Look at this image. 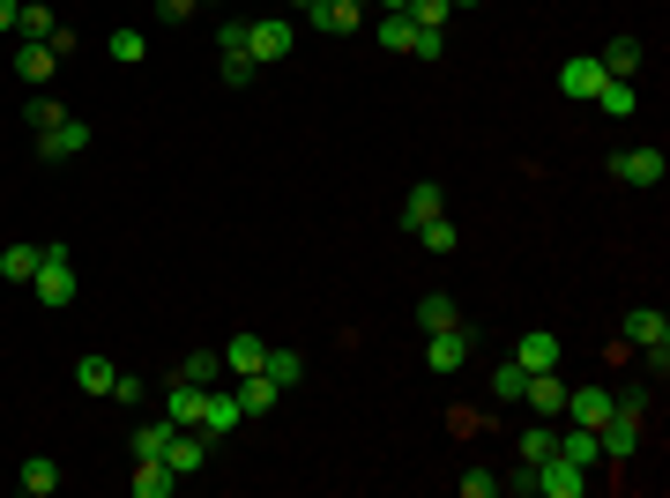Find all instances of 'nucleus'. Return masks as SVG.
Returning a JSON list of instances; mask_svg holds the SVG:
<instances>
[{
  "mask_svg": "<svg viewBox=\"0 0 670 498\" xmlns=\"http://www.w3.org/2000/svg\"><path fill=\"white\" fill-rule=\"evenodd\" d=\"M626 349H641L648 365H656V379L670 373V321L656 305H633V313H626Z\"/></svg>",
  "mask_w": 670,
  "mask_h": 498,
  "instance_id": "f257e3e1",
  "label": "nucleus"
},
{
  "mask_svg": "<svg viewBox=\"0 0 670 498\" xmlns=\"http://www.w3.org/2000/svg\"><path fill=\"white\" fill-rule=\"evenodd\" d=\"M253 68H261L253 52H223V68H217V75L231 82V90H247V82H253Z\"/></svg>",
  "mask_w": 670,
  "mask_h": 498,
  "instance_id": "c9c22d12",
  "label": "nucleus"
},
{
  "mask_svg": "<svg viewBox=\"0 0 670 498\" xmlns=\"http://www.w3.org/2000/svg\"><path fill=\"white\" fill-rule=\"evenodd\" d=\"M454 321H462V305L447 298V291H424V298H418V327H424V335H432V327H454Z\"/></svg>",
  "mask_w": 670,
  "mask_h": 498,
  "instance_id": "a878e982",
  "label": "nucleus"
},
{
  "mask_svg": "<svg viewBox=\"0 0 670 498\" xmlns=\"http://www.w3.org/2000/svg\"><path fill=\"white\" fill-rule=\"evenodd\" d=\"M521 387H529V373H521L514 357H507V365L492 373V402H521Z\"/></svg>",
  "mask_w": 670,
  "mask_h": 498,
  "instance_id": "f704fd0d",
  "label": "nucleus"
},
{
  "mask_svg": "<svg viewBox=\"0 0 670 498\" xmlns=\"http://www.w3.org/2000/svg\"><path fill=\"white\" fill-rule=\"evenodd\" d=\"M410 238H418L424 253H454V246H462V231H454V216H432V224H424V231H410Z\"/></svg>",
  "mask_w": 670,
  "mask_h": 498,
  "instance_id": "cd10ccee",
  "label": "nucleus"
},
{
  "mask_svg": "<svg viewBox=\"0 0 670 498\" xmlns=\"http://www.w3.org/2000/svg\"><path fill=\"white\" fill-rule=\"evenodd\" d=\"M127 484H134V498H172L179 491V476L164 469V461H134V476H127Z\"/></svg>",
  "mask_w": 670,
  "mask_h": 498,
  "instance_id": "4be33fe9",
  "label": "nucleus"
},
{
  "mask_svg": "<svg viewBox=\"0 0 670 498\" xmlns=\"http://www.w3.org/2000/svg\"><path fill=\"white\" fill-rule=\"evenodd\" d=\"M112 402H120V409H134V402H142V379L120 373V379H112Z\"/></svg>",
  "mask_w": 670,
  "mask_h": 498,
  "instance_id": "37998d69",
  "label": "nucleus"
},
{
  "mask_svg": "<svg viewBox=\"0 0 670 498\" xmlns=\"http://www.w3.org/2000/svg\"><path fill=\"white\" fill-rule=\"evenodd\" d=\"M454 8H477V0H454Z\"/></svg>",
  "mask_w": 670,
  "mask_h": 498,
  "instance_id": "49530a36",
  "label": "nucleus"
},
{
  "mask_svg": "<svg viewBox=\"0 0 670 498\" xmlns=\"http://www.w3.org/2000/svg\"><path fill=\"white\" fill-rule=\"evenodd\" d=\"M596 112H611V120H633V82H603V90H596Z\"/></svg>",
  "mask_w": 670,
  "mask_h": 498,
  "instance_id": "c85d7f7f",
  "label": "nucleus"
},
{
  "mask_svg": "<svg viewBox=\"0 0 670 498\" xmlns=\"http://www.w3.org/2000/svg\"><path fill=\"white\" fill-rule=\"evenodd\" d=\"M432 216H447V194H440V179H418V186L402 194V231H424Z\"/></svg>",
  "mask_w": 670,
  "mask_h": 498,
  "instance_id": "9b49d317",
  "label": "nucleus"
},
{
  "mask_svg": "<svg viewBox=\"0 0 670 498\" xmlns=\"http://www.w3.org/2000/svg\"><path fill=\"white\" fill-rule=\"evenodd\" d=\"M23 120H30V126H60V120H68V112H60V104H52V98H30V112H23Z\"/></svg>",
  "mask_w": 670,
  "mask_h": 498,
  "instance_id": "79ce46f5",
  "label": "nucleus"
},
{
  "mask_svg": "<svg viewBox=\"0 0 670 498\" xmlns=\"http://www.w3.org/2000/svg\"><path fill=\"white\" fill-rule=\"evenodd\" d=\"M16 484H23L30 498H52L60 491V461H52V454H30L23 469H16Z\"/></svg>",
  "mask_w": 670,
  "mask_h": 498,
  "instance_id": "aec40b11",
  "label": "nucleus"
},
{
  "mask_svg": "<svg viewBox=\"0 0 670 498\" xmlns=\"http://www.w3.org/2000/svg\"><path fill=\"white\" fill-rule=\"evenodd\" d=\"M38 253L46 246H8L0 253V275H8V283H30V275H38Z\"/></svg>",
  "mask_w": 670,
  "mask_h": 498,
  "instance_id": "7c9ffc66",
  "label": "nucleus"
},
{
  "mask_svg": "<svg viewBox=\"0 0 670 498\" xmlns=\"http://www.w3.org/2000/svg\"><path fill=\"white\" fill-rule=\"evenodd\" d=\"M551 454H559V431L551 424H529L521 431V461H551Z\"/></svg>",
  "mask_w": 670,
  "mask_h": 498,
  "instance_id": "2f4dec72",
  "label": "nucleus"
},
{
  "mask_svg": "<svg viewBox=\"0 0 670 498\" xmlns=\"http://www.w3.org/2000/svg\"><path fill=\"white\" fill-rule=\"evenodd\" d=\"M261 379H269L276 395H291L298 379H306V357H298V349H269V357H261Z\"/></svg>",
  "mask_w": 670,
  "mask_h": 498,
  "instance_id": "a211bd4d",
  "label": "nucleus"
},
{
  "mask_svg": "<svg viewBox=\"0 0 670 498\" xmlns=\"http://www.w3.org/2000/svg\"><path fill=\"white\" fill-rule=\"evenodd\" d=\"M172 417H157V424H134V461H164V447H172Z\"/></svg>",
  "mask_w": 670,
  "mask_h": 498,
  "instance_id": "b1692460",
  "label": "nucleus"
},
{
  "mask_svg": "<svg viewBox=\"0 0 670 498\" xmlns=\"http://www.w3.org/2000/svg\"><path fill=\"white\" fill-rule=\"evenodd\" d=\"M454 491H462V498H492L499 476H492V469H470V476H454Z\"/></svg>",
  "mask_w": 670,
  "mask_h": 498,
  "instance_id": "4c0bfd02",
  "label": "nucleus"
},
{
  "mask_svg": "<svg viewBox=\"0 0 670 498\" xmlns=\"http://www.w3.org/2000/svg\"><path fill=\"white\" fill-rule=\"evenodd\" d=\"M231 395H239V409H247V417H261V409H276V402H283V395H276V387H269L261 373H247L239 387H231Z\"/></svg>",
  "mask_w": 670,
  "mask_h": 498,
  "instance_id": "bb28decb",
  "label": "nucleus"
},
{
  "mask_svg": "<svg viewBox=\"0 0 670 498\" xmlns=\"http://www.w3.org/2000/svg\"><path fill=\"white\" fill-rule=\"evenodd\" d=\"M201 395H209V387H194V379H172V395H164V417H172L179 431H187V424H201Z\"/></svg>",
  "mask_w": 670,
  "mask_h": 498,
  "instance_id": "412c9836",
  "label": "nucleus"
},
{
  "mask_svg": "<svg viewBox=\"0 0 670 498\" xmlns=\"http://www.w3.org/2000/svg\"><path fill=\"white\" fill-rule=\"evenodd\" d=\"M247 52L253 60H291V16H261V23H247Z\"/></svg>",
  "mask_w": 670,
  "mask_h": 498,
  "instance_id": "6e6552de",
  "label": "nucleus"
},
{
  "mask_svg": "<svg viewBox=\"0 0 670 498\" xmlns=\"http://www.w3.org/2000/svg\"><path fill=\"white\" fill-rule=\"evenodd\" d=\"M499 491H521V498H537V461H521L514 476H499Z\"/></svg>",
  "mask_w": 670,
  "mask_h": 498,
  "instance_id": "ea45409f",
  "label": "nucleus"
},
{
  "mask_svg": "<svg viewBox=\"0 0 670 498\" xmlns=\"http://www.w3.org/2000/svg\"><path fill=\"white\" fill-rule=\"evenodd\" d=\"M239 417H247V409H239V395H231V387H209V395H201V424L194 431H209V439H223V431H239Z\"/></svg>",
  "mask_w": 670,
  "mask_h": 498,
  "instance_id": "423d86ee",
  "label": "nucleus"
},
{
  "mask_svg": "<svg viewBox=\"0 0 670 498\" xmlns=\"http://www.w3.org/2000/svg\"><path fill=\"white\" fill-rule=\"evenodd\" d=\"M291 8H313V0H291Z\"/></svg>",
  "mask_w": 670,
  "mask_h": 498,
  "instance_id": "de8ad7c7",
  "label": "nucleus"
},
{
  "mask_svg": "<svg viewBox=\"0 0 670 498\" xmlns=\"http://www.w3.org/2000/svg\"><path fill=\"white\" fill-rule=\"evenodd\" d=\"M112 379H120L112 357H74V387H82V395H112Z\"/></svg>",
  "mask_w": 670,
  "mask_h": 498,
  "instance_id": "5701e85b",
  "label": "nucleus"
},
{
  "mask_svg": "<svg viewBox=\"0 0 670 498\" xmlns=\"http://www.w3.org/2000/svg\"><path fill=\"white\" fill-rule=\"evenodd\" d=\"M581 491H589V469H573L567 454L537 461V498H581Z\"/></svg>",
  "mask_w": 670,
  "mask_h": 498,
  "instance_id": "39448f33",
  "label": "nucleus"
},
{
  "mask_svg": "<svg viewBox=\"0 0 670 498\" xmlns=\"http://www.w3.org/2000/svg\"><path fill=\"white\" fill-rule=\"evenodd\" d=\"M603 82H611V75H603V60H596V52H589V60H559V98L596 104V90H603Z\"/></svg>",
  "mask_w": 670,
  "mask_h": 498,
  "instance_id": "20e7f679",
  "label": "nucleus"
},
{
  "mask_svg": "<svg viewBox=\"0 0 670 498\" xmlns=\"http://www.w3.org/2000/svg\"><path fill=\"white\" fill-rule=\"evenodd\" d=\"M52 68H60V52H52L46 38H23V45H16V75H23L30 90H46V82H52Z\"/></svg>",
  "mask_w": 670,
  "mask_h": 498,
  "instance_id": "ddd939ff",
  "label": "nucleus"
},
{
  "mask_svg": "<svg viewBox=\"0 0 670 498\" xmlns=\"http://www.w3.org/2000/svg\"><path fill=\"white\" fill-rule=\"evenodd\" d=\"M16 16H23V8H16V0H0V30H16Z\"/></svg>",
  "mask_w": 670,
  "mask_h": 498,
  "instance_id": "c03bdc74",
  "label": "nucleus"
},
{
  "mask_svg": "<svg viewBox=\"0 0 670 498\" xmlns=\"http://www.w3.org/2000/svg\"><path fill=\"white\" fill-rule=\"evenodd\" d=\"M16 30H23V38H52V30H60V16H52V8H23V16H16Z\"/></svg>",
  "mask_w": 670,
  "mask_h": 498,
  "instance_id": "e433bc0d",
  "label": "nucleus"
},
{
  "mask_svg": "<svg viewBox=\"0 0 670 498\" xmlns=\"http://www.w3.org/2000/svg\"><path fill=\"white\" fill-rule=\"evenodd\" d=\"M179 379H194V387H217V379H223V349H187V357H179Z\"/></svg>",
  "mask_w": 670,
  "mask_h": 498,
  "instance_id": "393cba45",
  "label": "nucleus"
},
{
  "mask_svg": "<svg viewBox=\"0 0 670 498\" xmlns=\"http://www.w3.org/2000/svg\"><path fill=\"white\" fill-rule=\"evenodd\" d=\"M611 179H626V186H656V179H663V150H619L611 156Z\"/></svg>",
  "mask_w": 670,
  "mask_h": 498,
  "instance_id": "4468645a",
  "label": "nucleus"
},
{
  "mask_svg": "<svg viewBox=\"0 0 670 498\" xmlns=\"http://www.w3.org/2000/svg\"><path fill=\"white\" fill-rule=\"evenodd\" d=\"M380 8H410V0H380Z\"/></svg>",
  "mask_w": 670,
  "mask_h": 498,
  "instance_id": "a18cd8bd",
  "label": "nucleus"
},
{
  "mask_svg": "<svg viewBox=\"0 0 670 498\" xmlns=\"http://www.w3.org/2000/svg\"><path fill=\"white\" fill-rule=\"evenodd\" d=\"M82 150H90V126H82V120L38 126V156H46V164H60V156H82Z\"/></svg>",
  "mask_w": 670,
  "mask_h": 498,
  "instance_id": "9d476101",
  "label": "nucleus"
},
{
  "mask_svg": "<svg viewBox=\"0 0 670 498\" xmlns=\"http://www.w3.org/2000/svg\"><path fill=\"white\" fill-rule=\"evenodd\" d=\"M402 16H410V23H424V30H447V16H454V0H410Z\"/></svg>",
  "mask_w": 670,
  "mask_h": 498,
  "instance_id": "72a5a7b5",
  "label": "nucleus"
},
{
  "mask_svg": "<svg viewBox=\"0 0 670 498\" xmlns=\"http://www.w3.org/2000/svg\"><path fill=\"white\" fill-rule=\"evenodd\" d=\"M410 38H418V23H410L402 8H388V16H380V45H388V52H410Z\"/></svg>",
  "mask_w": 670,
  "mask_h": 498,
  "instance_id": "c756f323",
  "label": "nucleus"
},
{
  "mask_svg": "<svg viewBox=\"0 0 670 498\" xmlns=\"http://www.w3.org/2000/svg\"><path fill=\"white\" fill-rule=\"evenodd\" d=\"M410 52H418V60H440V52H447V30H424V23H418V38H410Z\"/></svg>",
  "mask_w": 670,
  "mask_h": 498,
  "instance_id": "58836bf2",
  "label": "nucleus"
},
{
  "mask_svg": "<svg viewBox=\"0 0 670 498\" xmlns=\"http://www.w3.org/2000/svg\"><path fill=\"white\" fill-rule=\"evenodd\" d=\"M521 402H529V417H559V409H567V379L559 373H529Z\"/></svg>",
  "mask_w": 670,
  "mask_h": 498,
  "instance_id": "2eb2a0df",
  "label": "nucleus"
},
{
  "mask_svg": "<svg viewBox=\"0 0 670 498\" xmlns=\"http://www.w3.org/2000/svg\"><path fill=\"white\" fill-rule=\"evenodd\" d=\"M514 365L521 373H559V335H551V327H529L514 343Z\"/></svg>",
  "mask_w": 670,
  "mask_h": 498,
  "instance_id": "f8f14e48",
  "label": "nucleus"
},
{
  "mask_svg": "<svg viewBox=\"0 0 670 498\" xmlns=\"http://www.w3.org/2000/svg\"><path fill=\"white\" fill-rule=\"evenodd\" d=\"M209 447H217V439L187 424V431H172V447H164V469H172V476H194V469H209Z\"/></svg>",
  "mask_w": 670,
  "mask_h": 498,
  "instance_id": "0eeeda50",
  "label": "nucleus"
},
{
  "mask_svg": "<svg viewBox=\"0 0 670 498\" xmlns=\"http://www.w3.org/2000/svg\"><path fill=\"white\" fill-rule=\"evenodd\" d=\"M596 60H603V75L633 82V75H641V60H648V52H641V38H611V45L596 52Z\"/></svg>",
  "mask_w": 670,
  "mask_h": 498,
  "instance_id": "f3484780",
  "label": "nucleus"
},
{
  "mask_svg": "<svg viewBox=\"0 0 670 498\" xmlns=\"http://www.w3.org/2000/svg\"><path fill=\"white\" fill-rule=\"evenodd\" d=\"M559 454H567L573 469H589V476H596V461H603V447H596L589 424H567V431H559Z\"/></svg>",
  "mask_w": 670,
  "mask_h": 498,
  "instance_id": "6ab92c4d",
  "label": "nucleus"
},
{
  "mask_svg": "<svg viewBox=\"0 0 670 498\" xmlns=\"http://www.w3.org/2000/svg\"><path fill=\"white\" fill-rule=\"evenodd\" d=\"M306 23L328 30V38H350V30L366 23V0H313V8H306Z\"/></svg>",
  "mask_w": 670,
  "mask_h": 498,
  "instance_id": "1a4fd4ad",
  "label": "nucleus"
},
{
  "mask_svg": "<svg viewBox=\"0 0 670 498\" xmlns=\"http://www.w3.org/2000/svg\"><path fill=\"white\" fill-rule=\"evenodd\" d=\"M112 60H120V68H134V60H149V38H142V30H112Z\"/></svg>",
  "mask_w": 670,
  "mask_h": 498,
  "instance_id": "473e14b6",
  "label": "nucleus"
},
{
  "mask_svg": "<svg viewBox=\"0 0 670 498\" xmlns=\"http://www.w3.org/2000/svg\"><path fill=\"white\" fill-rule=\"evenodd\" d=\"M261 357H269V343H261V335H247V327H239V335H231V343H223V373H231V379H247V373H261Z\"/></svg>",
  "mask_w": 670,
  "mask_h": 498,
  "instance_id": "dca6fc26",
  "label": "nucleus"
},
{
  "mask_svg": "<svg viewBox=\"0 0 670 498\" xmlns=\"http://www.w3.org/2000/svg\"><path fill=\"white\" fill-rule=\"evenodd\" d=\"M149 8H157V23H187L201 0H149Z\"/></svg>",
  "mask_w": 670,
  "mask_h": 498,
  "instance_id": "a19ab883",
  "label": "nucleus"
},
{
  "mask_svg": "<svg viewBox=\"0 0 670 498\" xmlns=\"http://www.w3.org/2000/svg\"><path fill=\"white\" fill-rule=\"evenodd\" d=\"M470 349H477V327H432V335H424V365H432V373H462V365H470Z\"/></svg>",
  "mask_w": 670,
  "mask_h": 498,
  "instance_id": "7ed1b4c3",
  "label": "nucleus"
},
{
  "mask_svg": "<svg viewBox=\"0 0 670 498\" xmlns=\"http://www.w3.org/2000/svg\"><path fill=\"white\" fill-rule=\"evenodd\" d=\"M30 298L38 305H74V261H68V246H46L38 253V275H30Z\"/></svg>",
  "mask_w": 670,
  "mask_h": 498,
  "instance_id": "f03ea898",
  "label": "nucleus"
}]
</instances>
